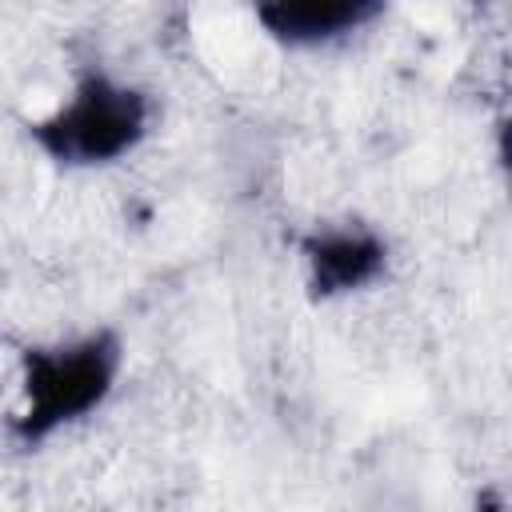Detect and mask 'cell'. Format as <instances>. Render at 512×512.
<instances>
[{"label":"cell","instance_id":"6da1fadb","mask_svg":"<svg viewBox=\"0 0 512 512\" xmlns=\"http://www.w3.org/2000/svg\"><path fill=\"white\" fill-rule=\"evenodd\" d=\"M124 364V344L112 328H96L80 340L28 348L20 356V388L24 404L12 416L8 432L16 444L32 448L56 436L60 428L96 412L116 388Z\"/></svg>","mask_w":512,"mask_h":512},{"label":"cell","instance_id":"7a4b0ae2","mask_svg":"<svg viewBox=\"0 0 512 512\" xmlns=\"http://www.w3.org/2000/svg\"><path fill=\"white\" fill-rule=\"evenodd\" d=\"M152 100L136 84H120L108 72H84L72 96L32 124V140L44 156L68 168L112 164L148 136Z\"/></svg>","mask_w":512,"mask_h":512},{"label":"cell","instance_id":"3957f363","mask_svg":"<svg viewBox=\"0 0 512 512\" xmlns=\"http://www.w3.org/2000/svg\"><path fill=\"white\" fill-rule=\"evenodd\" d=\"M312 296H344L368 288L388 268V244L368 224H324L300 240Z\"/></svg>","mask_w":512,"mask_h":512},{"label":"cell","instance_id":"277c9868","mask_svg":"<svg viewBox=\"0 0 512 512\" xmlns=\"http://www.w3.org/2000/svg\"><path fill=\"white\" fill-rule=\"evenodd\" d=\"M380 12L384 8L376 0H276V4H260L256 20L268 28V36L292 48H312L360 32Z\"/></svg>","mask_w":512,"mask_h":512}]
</instances>
